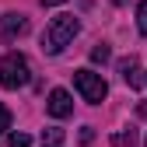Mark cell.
Returning a JSON list of instances; mask_svg holds the SVG:
<instances>
[{"instance_id": "5bb4252c", "label": "cell", "mask_w": 147, "mask_h": 147, "mask_svg": "<svg viewBox=\"0 0 147 147\" xmlns=\"http://www.w3.org/2000/svg\"><path fill=\"white\" fill-rule=\"evenodd\" d=\"M137 116H144V119H147V102H140V105H137Z\"/></svg>"}, {"instance_id": "277c9868", "label": "cell", "mask_w": 147, "mask_h": 147, "mask_svg": "<svg viewBox=\"0 0 147 147\" xmlns=\"http://www.w3.org/2000/svg\"><path fill=\"white\" fill-rule=\"evenodd\" d=\"M46 109H49V116L67 119V116L74 112V98H70V91H63V88H53V91H49V102H46Z\"/></svg>"}, {"instance_id": "8fae6325", "label": "cell", "mask_w": 147, "mask_h": 147, "mask_svg": "<svg viewBox=\"0 0 147 147\" xmlns=\"http://www.w3.org/2000/svg\"><path fill=\"white\" fill-rule=\"evenodd\" d=\"M7 130H11V109L0 102V133H7Z\"/></svg>"}, {"instance_id": "7c38bea8", "label": "cell", "mask_w": 147, "mask_h": 147, "mask_svg": "<svg viewBox=\"0 0 147 147\" xmlns=\"http://www.w3.org/2000/svg\"><path fill=\"white\" fill-rule=\"evenodd\" d=\"M95 140V130H91V126H81V144H91Z\"/></svg>"}, {"instance_id": "52a82bcc", "label": "cell", "mask_w": 147, "mask_h": 147, "mask_svg": "<svg viewBox=\"0 0 147 147\" xmlns=\"http://www.w3.org/2000/svg\"><path fill=\"white\" fill-rule=\"evenodd\" d=\"M42 147H63V130L60 126H49L42 133Z\"/></svg>"}, {"instance_id": "4fadbf2b", "label": "cell", "mask_w": 147, "mask_h": 147, "mask_svg": "<svg viewBox=\"0 0 147 147\" xmlns=\"http://www.w3.org/2000/svg\"><path fill=\"white\" fill-rule=\"evenodd\" d=\"M112 144H133V133H116Z\"/></svg>"}, {"instance_id": "9c48e42d", "label": "cell", "mask_w": 147, "mask_h": 147, "mask_svg": "<svg viewBox=\"0 0 147 147\" xmlns=\"http://www.w3.org/2000/svg\"><path fill=\"white\" fill-rule=\"evenodd\" d=\"M137 28L140 35H147V0H140V7H137Z\"/></svg>"}, {"instance_id": "ba28073f", "label": "cell", "mask_w": 147, "mask_h": 147, "mask_svg": "<svg viewBox=\"0 0 147 147\" xmlns=\"http://www.w3.org/2000/svg\"><path fill=\"white\" fill-rule=\"evenodd\" d=\"M109 56H112V49H109V46H105V42H98V46H95V49H91V63H105V60H109Z\"/></svg>"}, {"instance_id": "7a4b0ae2", "label": "cell", "mask_w": 147, "mask_h": 147, "mask_svg": "<svg viewBox=\"0 0 147 147\" xmlns=\"http://www.w3.org/2000/svg\"><path fill=\"white\" fill-rule=\"evenodd\" d=\"M28 60L21 56V53H7L4 60H0V88H7V91H18V88H25L28 84Z\"/></svg>"}, {"instance_id": "5b68a950", "label": "cell", "mask_w": 147, "mask_h": 147, "mask_svg": "<svg viewBox=\"0 0 147 147\" xmlns=\"http://www.w3.org/2000/svg\"><path fill=\"white\" fill-rule=\"evenodd\" d=\"M28 32V18L25 14H4L0 18V35L4 39H21Z\"/></svg>"}, {"instance_id": "6da1fadb", "label": "cell", "mask_w": 147, "mask_h": 147, "mask_svg": "<svg viewBox=\"0 0 147 147\" xmlns=\"http://www.w3.org/2000/svg\"><path fill=\"white\" fill-rule=\"evenodd\" d=\"M81 32V21L74 14H56L53 21L46 25V32H42V53H49V56H60V53L74 42V35Z\"/></svg>"}, {"instance_id": "8992f818", "label": "cell", "mask_w": 147, "mask_h": 147, "mask_svg": "<svg viewBox=\"0 0 147 147\" xmlns=\"http://www.w3.org/2000/svg\"><path fill=\"white\" fill-rule=\"evenodd\" d=\"M119 74H123V81L130 84V88H140V84H144V77H140V63H137V56H123V60H119Z\"/></svg>"}, {"instance_id": "30bf717a", "label": "cell", "mask_w": 147, "mask_h": 147, "mask_svg": "<svg viewBox=\"0 0 147 147\" xmlns=\"http://www.w3.org/2000/svg\"><path fill=\"white\" fill-rule=\"evenodd\" d=\"M28 144H32L28 133H11V137H7V147H28Z\"/></svg>"}, {"instance_id": "9a60e30c", "label": "cell", "mask_w": 147, "mask_h": 147, "mask_svg": "<svg viewBox=\"0 0 147 147\" xmlns=\"http://www.w3.org/2000/svg\"><path fill=\"white\" fill-rule=\"evenodd\" d=\"M144 81H147V77H144Z\"/></svg>"}, {"instance_id": "3957f363", "label": "cell", "mask_w": 147, "mask_h": 147, "mask_svg": "<svg viewBox=\"0 0 147 147\" xmlns=\"http://www.w3.org/2000/svg\"><path fill=\"white\" fill-rule=\"evenodd\" d=\"M74 88L81 91V98L84 102H91V105H98L105 95H109V84L102 81V74H95V70H74Z\"/></svg>"}]
</instances>
